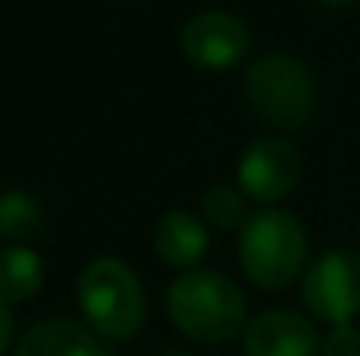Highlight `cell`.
Wrapping results in <instances>:
<instances>
[{
    "instance_id": "cell-1",
    "label": "cell",
    "mask_w": 360,
    "mask_h": 356,
    "mask_svg": "<svg viewBox=\"0 0 360 356\" xmlns=\"http://www.w3.org/2000/svg\"><path fill=\"white\" fill-rule=\"evenodd\" d=\"M168 318L203 346H221L245 329V297L238 283L214 269H189L168 286Z\"/></svg>"
},
{
    "instance_id": "cell-2",
    "label": "cell",
    "mask_w": 360,
    "mask_h": 356,
    "mask_svg": "<svg viewBox=\"0 0 360 356\" xmlns=\"http://www.w3.org/2000/svg\"><path fill=\"white\" fill-rule=\"evenodd\" d=\"M241 269L262 290H280L301 276L308 258L304 224L287 210H262L241 224Z\"/></svg>"
},
{
    "instance_id": "cell-3",
    "label": "cell",
    "mask_w": 360,
    "mask_h": 356,
    "mask_svg": "<svg viewBox=\"0 0 360 356\" xmlns=\"http://www.w3.org/2000/svg\"><path fill=\"white\" fill-rule=\"evenodd\" d=\"M245 98L262 122L276 129H301L315 116L319 88L301 60L287 53H266L245 74Z\"/></svg>"
},
{
    "instance_id": "cell-4",
    "label": "cell",
    "mask_w": 360,
    "mask_h": 356,
    "mask_svg": "<svg viewBox=\"0 0 360 356\" xmlns=\"http://www.w3.org/2000/svg\"><path fill=\"white\" fill-rule=\"evenodd\" d=\"M77 301L88 315V325L116 343L133 339L147 318L143 286L120 258H95L77 279Z\"/></svg>"
},
{
    "instance_id": "cell-5",
    "label": "cell",
    "mask_w": 360,
    "mask_h": 356,
    "mask_svg": "<svg viewBox=\"0 0 360 356\" xmlns=\"http://www.w3.org/2000/svg\"><path fill=\"white\" fill-rule=\"evenodd\" d=\"M308 311L329 325H350L360 315V255L354 248H333L311 262L301 283Z\"/></svg>"
},
{
    "instance_id": "cell-6",
    "label": "cell",
    "mask_w": 360,
    "mask_h": 356,
    "mask_svg": "<svg viewBox=\"0 0 360 356\" xmlns=\"http://www.w3.org/2000/svg\"><path fill=\"white\" fill-rule=\"evenodd\" d=\"M301 178V154L283 136L255 140L238 161V189L255 203L283 199Z\"/></svg>"
},
{
    "instance_id": "cell-7",
    "label": "cell",
    "mask_w": 360,
    "mask_h": 356,
    "mask_svg": "<svg viewBox=\"0 0 360 356\" xmlns=\"http://www.w3.org/2000/svg\"><path fill=\"white\" fill-rule=\"evenodd\" d=\"M248 46H252V35H248L245 21L228 11H203V14L189 18L182 28V49H186L189 63H196L203 70L235 67L245 60Z\"/></svg>"
},
{
    "instance_id": "cell-8",
    "label": "cell",
    "mask_w": 360,
    "mask_h": 356,
    "mask_svg": "<svg viewBox=\"0 0 360 356\" xmlns=\"http://www.w3.org/2000/svg\"><path fill=\"white\" fill-rule=\"evenodd\" d=\"M319 350L322 339L315 325L290 308L262 311L245 329V356H315Z\"/></svg>"
},
{
    "instance_id": "cell-9",
    "label": "cell",
    "mask_w": 360,
    "mask_h": 356,
    "mask_svg": "<svg viewBox=\"0 0 360 356\" xmlns=\"http://www.w3.org/2000/svg\"><path fill=\"white\" fill-rule=\"evenodd\" d=\"M14 356H112V353L105 350V343L95 332H88V325H81L74 318H42L21 336Z\"/></svg>"
},
{
    "instance_id": "cell-10",
    "label": "cell",
    "mask_w": 360,
    "mask_h": 356,
    "mask_svg": "<svg viewBox=\"0 0 360 356\" xmlns=\"http://www.w3.org/2000/svg\"><path fill=\"white\" fill-rule=\"evenodd\" d=\"M210 248V235L203 220L189 210H172L154 224V251L172 269H193Z\"/></svg>"
},
{
    "instance_id": "cell-11",
    "label": "cell",
    "mask_w": 360,
    "mask_h": 356,
    "mask_svg": "<svg viewBox=\"0 0 360 356\" xmlns=\"http://www.w3.org/2000/svg\"><path fill=\"white\" fill-rule=\"evenodd\" d=\"M42 279H46V265L35 248L28 244L0 248V301L4 304L32 301L42 290Z\"/></svg>"
},
{
    "instance_id": "cell-12",
    "label": "cell",
    "mask_w": 360,
    "mask_h": 356,
    "mask_svg": "<svg viewBox=\"0 0 360 356\" xmlns=\"http://www.w3.org/2000/svg\"><path fill=\"white\" fill-rule=\"evenodd\" d=\"M42 231V203L25 189L0 192V241L21 244Z\"/></svg>"
},
{
    "instance_id": "cell-13",
    "label": "cell",
    "mask_w": 360,
    "mask_h": 356,
    "mask_svg": "<svg viewBox=\"0 0 360 356\" xmlns=\"http://www.w3.org/2000/svg\"><path fill=\"white\" fill-rule=\"evenodd\" d=\"M200 213H203L207 224L228 231V228H238L245 220V199H241L238 189H231V185H214V189L203 192Z\"/></svg>"
},
{
    "instance_id": "cell-14",
    "label": "cell",
    "mask_w": 360,
    "mask_h": 356,
    "mask_svg": "<svg viewBox=\"0 0 360 356\" xmlns=\"http://www.w3.org/2000/svg\"><path fill=\"white\" fill-rule=\"evenodd\" d=\"M322 356H360V329L357 325H333L322 339Z\"/></svg>"
},
{
    "instance_id": "cell-15",
    "label": "cell",
    "mask_w": 360,
    "mask_h": 356,
    "mask_svg": "<svg viewBox=\"0 0 360 356\" xmlns=\"http://www.w3.org/2000/svg\"><path fill=\"white\" fill-rule=\"evenodd\" d=\"M11 339H14V315H11V304L0 301V356L11 350Z\"/></svg>"
},
{
    "instance_id": "cell-16",
    "label": "cell",
    "mask_w": 360,
    "mask_h": 356,
    "mask_svg": "<svg viewBox=\"0 0 360 356\" xmlns=\"http://www.w3.org/2000/svg\"><path fill=\"white\" fill-rule=\"evenodd\" d=\"M319 4H326V7H347V4H354V0H319Z\"/></svg>"
},
{
    "instance_id": "cell-17",
    "label": "cell",
    "mask_w": 360,
    "mask_h": 356,
    "mask_svg": "<svg viewBox=\"0 0 360 356\" xmlns=\"http://www.w3.org/2000/svg\"><path fill=\"white\" fill-rule=\"evenodd\" d=\"M165 356H189V353H165Z\"/></svg>"
}]
</instances>
